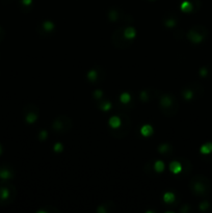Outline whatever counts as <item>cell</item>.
I'll return each instance as SVG.
<instances>
[{
  "instance_id": "cell-1",
  "label": "cell",
  "mask_w": 212,
  "mask_h": 213,
  "mask_svg": "<svg viewBox=\"0 0 212 213\" xmlns=\"http://www.w3.org/2000/svg\"><path fill=\"white\" fill-rule=\"evenodd\" d=\"M210 182L208 178L202 175H196L189 182V188L196 197H207L210 192Z\"/></svg>"
},
{
  "instance_id": "cell-2",
  "label": "cell",
  "mask_w": 212,
  "mask_h": 213,
  "mask_svg": "<svg viewBox=\"0 0 212 213\" xmlns=\"http://www.w3.org/2000/svg\"><path fill=\"white\" fill-rule=\"evenodd\" d=\"M159 108L164 116L173 117L178 111L179 105L174 96L167 94L161 96L160 101H159Z\"/></svg>"
},
{
  "instance_id": "cell-3",
  "label": "cell",
  "mask_w": 212,
  "mask_h": 213,
  "mask_svg": "<svg viewBox=\"0 0 212 213\" xmlns=\"http://www.w3.org/2000/svg\"><path fill=\"white\" fill-rule=\"evenodd\" d=\"M73 122L68 116H60L52 123V129L56 133H67L71 130Z\"/></svg>"
},
{
  "instance_id": "cell-4",
  "label": "cell",
  "mask_w": 212,
  "mask_h": 213,
  "mask_svg": "<svg viewBox=\"0 0 212 213\" xmlns=\"http://www.w3.org/2000/svg\"><path fill=\"white\" fill-rule=\"evenodd\" d=\"M207 29L204 27V26L201 25H196L194 27H192L190 30L187 33V38H188L189 41H191L194 44H198V43H201L205 38L207 36Z\"/></svg>"
},
{
  "instance_id": "cell-5",
  "label": "cell",
  "mask_w": 212,
  "mask_h": 213,
  "mask_svg": "<svg viewBox=\"0 0 212 213\" xmlns=\"http://www.w3.org/2000/svg\"><path fill=\"white\" fill-rule=\"evenodd\" d=\"M121 118H122L121 125H120L118 128H115V129H113V132H111V134H112V135L115 136V137H117V138L125 137V136L127 135V133L129 132L130 127H131V121H130V119L126 116V114H122Z\"/></svg>"
},
{
  "instance_id": "cell-6",
  "label": "cell",
  "mask_w": 212,
  "mask_h": 213,
  "mask_svg": "<svg viewBox=\"0 0 212 213\" xmlns=\"http://www.w3.org/2000/svg\"><path fill=\"white\" fill-rule=\"evenodd\" d=\"M112 43L118 48H126L131 44V40H127L124 36V28H119L112 36Z\"/></svg>"
},
{
  "instance_id": "cell-7",
  "label": "cell",
  "mask_w": 212,
  "mask_h": 213,
  "mask_svg": "<svg viewBox=\"0 0 212 213\" xmlns=\"http://www.w3.org/2000/svg\"><path fill=\"white\" fill-rule=\"evenodd\" d=\"M39 108L36 107V105L33 104H29L27 105L25 108H24V114H25V119L27 123L31 124V123H34V122L38 119L39 118Z\"/></svg>"
},
{
  "instance_id": "cell-8",
  "label": "cell",
  "mask_w": 212,
  "mask_h": 213,
  "mask_svg": "<svg viewBox=\"0 0 212 213\" xmlns=\"http://www.w3.org/2000/svg\"><path fill=\"white\" fill-rule=\"evenodd\" d=\"M12 197V192H10V188L7 186H1L0 187V201L5 202Z\"/></svg>"
},
{
  "instance_id": "cell-9",
  "label": "cell",
  "mask_w": 212,
  "mask_h": 213,
  "mask_svg": "<svg viewBox=\"0 0 212 213\" xmlns=\"http://www.w3.org/2000/svg\"><path fill=\"white\" fill-rule=\"evenodd\" d=\"M181 10L184 13H191L193 10V4L189 0H185L181 4Z\"/></svg>"
},
{
  "instance_id": "cell-10",
  "label": "cell",
  "mask_w": 212,
  "mask_h": 213,
  "mask_svg": "<svg viewBox=\"0 0 212 213\" xmlns=\"http://www.w3.org/2000/svg\"><path fill=\"white\" fill-rule=\"evenodd\" d=\"M182 96L184 97V99H186V100H190L192 99V98L196 96V94H194V92H193V90H192V88H183V91H182Z\"/></svg>"
},
{
  "instance_id": "cell-11",
  "label": "cell",
  "mask_w": 212,
  "mask_h": 213,
  "mask_svg": "<svg viewBox=\"0 0 212 213\" xmlns=\"http://www.w3.org/2000/svg\"><path fill=\"white\" fill-rule=\"evenodd\" d=\"M124 36L127 40H133L136 36V32L133 27H127L126 29H124Z\"/></svg>"
},
{
  "instance_id": "cell-12",
  "label": "cell",
  "mask_w": 212,
  "mask_h": 213,
  "mask_svg": "<svg viewBox=\"0 0 212 213\" xmlns=\"http://www.w3.org/2000/svg\"><path fill=\"white\" fill-rule=\"evenodd\" d=\"M170 169L174 174H179L182 171V164L178 161H173L172 163L170 164Z\"/></svg>"
},
{
  "instance_id": "cell-13",
  "label": "cell",
  "mask_w": 212,
  "mask_h": 213,
  "mask_svg": "<svg viewBox=\"0 0 212 213\" xmlns=\"http://www.w3.org/2000/svg\"><path fill=\"white\" fill-rule=\"evenodd\" d=\"M13 177V174L10 169L4 168V167H0V178L4 180H7Z\"/></svg>"
},
{
  "instance_id": "cell-14",
  "label": "cell",
  "mask_w": 212,
  "mask_h": 213,
  "mask_svg": "<svg viewBox=\"0 0 212 213\" xmlns=\"http://www.w3.org/2000/svg\"><path fill=\"white\" fill-rule=\"evenodd\" d=\"M109 125H110V127L112 128V129L118 128L120 125H121V119H120L119 117H117V116L111 117L110 119H109Z\"/></svg>"
},
{
  "instance_id": "cell-15",
  "label": "cell",
  "mask_w": 212,
  "mask_h": 213,
  "mask_svg": "<svg viewBox=\"0 0 212 213\" xmlns=\"http://www.w3.org/2000/svg\"><path fill=\"white\" fill-rule=\"evenodd\" d=\"M212 152V142H207L201 147V153L204 155H208Z\"/></svg>"
},
{
  "instance_id": "cell-16",
  "label": "cell",
  "mask_w": 212,
  "mask_h": 213,
  "mask_svg": "<svg viewBox=\"0 0 212 213\" xmlns=\"http://www.w3.org/2000/svg\"><path fill=\"white\" fill-rule=\"evenodd\" d=\"M87 78L89 79L91 82H96L99 78V72L97 70H91L87 73Z\"/></svg>"
},
{
  "instance_id": "cell-17",
  "label": "cell",
  "mask_w": 212,
  "mask_h": 213,
  "mask_svg": "<svg viewBox=\"0 0 212 213\" xmlns=\"http://www.w3.org/2000/svg\"><path fill=\"white\" fill-rule=\"evenodd\" d=\"M141 134L144 136H150L151 134L153 133V128L151 127L150 125H145L141 127Z\"/></svg>"
},
{
  "instance_id": "cell-18",
  "label": "cell",
  "mask_w": 212,
  "mask_h": 213,
  "mask_svg": "<svg viewBox=\"0 0 212 213\" xmlns=\"http://www.w3.org/2000/svg\"><path fill=\"white\" fill-rule=\"evenodd\" d=\"M119 16H120V14L118 13L117 10H111L110 12L108 13V18H109V20L112 21V22L117 21L118 19H119Z\"/></svg>"
},
{
  "instance_id": "cell-19",
  "label": "cell",
  "mask_w": 212,
  "mask_h": 213,
  "mask_svg": "<svg viewBox=\"0 0 212 213\" xmlns=\"http://www.w3.org/2000/svg\"><path fill=\"white\" fill-rule=\"evenodd\" d=\"M163 200L167 204H170L175 201V194L173 192H167L163 195Z\"/></svg>"
},
{
  "instance_id": "cell-20",
  "label": "cell",
  "mask_w": 212,
  "mask_h": 213,
  "mask_svg": "<svg viewBox=\"0 0 212 213\" xmlns=\"http://www.w3.org/2000/svg\"><path fill=\"white\" fill-rule=\"evenodd\" d=\"M42 26H43V29L47 32H50L54 29V24L52 22H50V21H46V22H44L42 24Z\"/></svg>"
},
{
  "instance_id": "cell-21",
  "label": "cell",
  "mask_w": 212,
  "mask_h": 213,
  "mask_svg": "<svg viewBox=\"0 0 212 213\" xmlns=\"http://www.w3.org/2000/svg\"><path fill=\"white\" fill-rule=\"evenodd\" d=\"M158 151L162 154H167L169 153L170 151H172V147L169 145H161L158 147Z\"/></svg>"
},
{
  "instance_id": "cell-22",
  "label": "cell",
  "mask_w": 212,
  "mask_h": 213,
  "mask_svg": "<svg viewBox=\"0 0 212 213\" xmlns=\"http://www.w3.org/2000/svg\"><path fill=\"white\" fill-rule=\"evenodd\" d=\"M110 107H111V104H110V102H108V101H103L99 104V108L102 110H104V111H105V110H108Z\"/></svg>"
},
{
  "instance_id": "cell-23",
  "label": "cell",
  "mask_w": 212,
  "mask_h": 213,
  "mask_svg": "<svg viewBox=\"0 0 212 213\" xmlns=\"http://www.w3.org/2000/svg\"><path fill=\"white\" fill-rule=\"evenodd\" d=\"M155 169H156V171H158V173H161V171H163V168H164V163H163L162 161H156L155 162Z\"/></svg>"
},
{
  "instance_id": "cell-24",
  "label": "cell",
  "mask_w": 212,
  "mask_h": 213,
  "mask_svg": "<svg viewBox=\"0 0 212 213\" xmlns=\"http://www.w3.org/2000/svg\"><path fill=\"white\" fill-rule=\"evenodd\" d=\"M176 24V20L174 18H170V19H165L164 20V25H167V27H172Z\"/></svg>"
},
{
  "instance_id": "cell-25",
  "label": "cell",
  "mask_w": 212,
  "mask_h": 213,
  "mask_svg": "<svg viewBox=\"0 0 212 213\" xmlns=\"http://www.w3.org/2000/svg\"><path fill=\"white\" fill-rule=\"evenodd\" d=\"M130 96H129V94H127V93H124V94H122L121 96V101L123 102V103H125V104H127L129 101H130Z\"/></svg>"
},
{
  "instance_id": "cell-26",
  "label": "cell",
  "mask_w": 212,
  "mask_h": 213,
  "mask_svg": "<svg viewBox=\"0 0 212 213\" xmlns=\"http://www.w3.org/2000/svg\"><path fill=\"white\" fill-rule=\"evenodd\" d=\"M141 99L143 100V101H148V100H149V93H148V91H143V92L141 93Z\"/></svg>"
},
{
  "instance_id": "cell-27",
  "label": "cell",
  "mask_w": 212,
  "mask_h": 213,
  "mask_svg": "<svg viewBox=\"0 0 212 213\" xmlns=\"http://www.w3.org/2000/svg\"><path fill=\"white\" fill-rule=\"evenodd\" d=\"M208 207H209L208 202H203V203H201V205H200V209L202 210V211H205Z\"/></svg>"
},
{
  "instance_id": "cell-28",
  "label": "cell",
  "mask_w": 212,
  "mask_h": 213,
  "mask_svg": "<svg viewBox=\"0 0 212 213\" xmlns=\"http://www.w3.org/2000/svg\"><path fill=\"white\" fill-rule=\"evenodd\" d=\"M39 137H40L42 140H46V137H47V131H45V130H42V131L40 132V134H39Z\"/></svg>"
},
{
  "instance_id": "cell-29",
  "label": "cell",
  "mask_w": 212,
  "mask_h": 213,
  "mask_svg": "<svg viewBox=\"0 0 212 213\" xmlns=\"http://www.w3.org/2000/svg\"><path fill=\"white\" fill-rule=\"evenodd\" d=\"M54 150H55L56 152H60V151H62V143H55L54 145Z\"/></svg>"
},
{
  "instance_id": "cell-30",
  "label": "cell",
  "mask_w": 212,
  "mask_h": 213,
  "mask_svg": "<svg viewBox=\"0 0 212 213\" xmlns=\"http://www.w3.org/2000/svg\"><path fill=\"white\" fill-rule=\"evenodd\" d=\"M102 95H103V93H102V91H100V90H97L95 93H94V97L95 98H101Z\"/></svg>"
},
{
  "instance_id": "cell-31",
  "label": "cell",
  "mask_w": 212,
  "mask_h": 213,
  "mask_svg": "<svg viewBox=\"0 0 212 213\" xmlns=\"http://www.w3.org/2000/svg\"><path fill=\"white\" fill-rule=\"evenodd\" d=\"M207 74H208V71H207V69H205V68L201 69V71H200V75L201 76H206Z\"/></svg>"
},
{
  "instance_id": "cell-32",
  "label": "cell",
  "mask_w": 212,
  "mask_h": 213,
  "mask_svg": "<svg viewBox=\"0 0 212 213\" xmlns=\"http://www.w3.org/2000/svg\"><path fill=\"white\" fill-rule=\"evenodd\" d=\"M22 2H23L24 5H30L32 2V0H22Z\"/></svg>"
},
{
  "instance_id": "cell-33",
  "label": "cell",
  "mask_w": 212,
  "mask_h": 213,
  "mask_svg": "<svg viewBox=\"0 0 212 213\" xmlns=\"http://www.w3.org/2000/svg\"><path fill=\"white\" fill-rule=\"evenodd\" d=\"M1 151H2V150H1V145H0V154H1Z\"/></svg>"
}]
</instances>
